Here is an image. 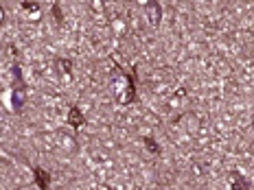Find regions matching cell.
Returning a JSON list of instances; mask_svg holds the SVG:
<instances>
[{
  "instance_id": "6da1fadb",
  "label": "cell",
  "mask_w": 254,
  "mask_h": 190,
  "mask_svg": "<svg viewBox=\"0 0 254 190\" xmlns=\"http://www.w3.org/2000/svg\"><path fill=\"white\" fill-rule=\"evenodd\" d=\"M2 101L7 103V107H9V109H13V112H15V109H20V105L24 103V92H22V90L11 88V90L7 92V96L2 98Z\"/></svg>"
},
{
  "instance_id": "7a4b0ae2",
  "label": "cell",
  "mask_w": 254,
  "mask_h": 190,
  "mask_svg": "<svg viewBox=\"0 0 254 190\" xmlns=\"http://www.w3.org/2000/svg\"><path fill=\"white\" fill-rule=\"evenodd\" d=\"M145 18H147V22H149L151 26H158V24H160V20H162V9L158 7L156 0H149V4H147V9H145Z\"/></svg>"
},
{
  "instance_id": "3957f363",
  "label": "cell",
  "mask_w": 254,
  "mask_h": 190,
  "mask_svg": "<svg viewBox=\"0 0 254 190\" xmlns=\"http://www.w3.org/2000/svg\"><path fill=\"white\" fill-rule=\"evenodd\" d=\"M22 15L26 20H40L42 18V9L38 2H22Z\"/></svg>"
},
{
  "instance_id": "277c9868",
  "label": "cell",
  "mask_w": 254,
  "mask_h": 190,
  "mask_svg": "<svg viewBox=\"0 0 254 190\" xmlns=\"http://www.w3.org/2000/svg\"><path fill=\"white\" fill-rule=\"evenodd\" d=\"M70 125H72V127L83 125V118H81V114H79L77 109H70Z\"/></svg>"
},
{
  "instance_id": "5b68a950",
  "label": "cell",
  "mask_w": 254,
  "mask_h": 190,
  "mask_svg": "<svg viewBox=\"0 0 254 190\" xmlns=\"http://www.w3.org/2000/svg\"><path fill=\"white\" fill-rule=\"evenodd\" d=\"M2 20H4V13H2V9H0V24H2Z\"/></svg>"
}]
</instances>
